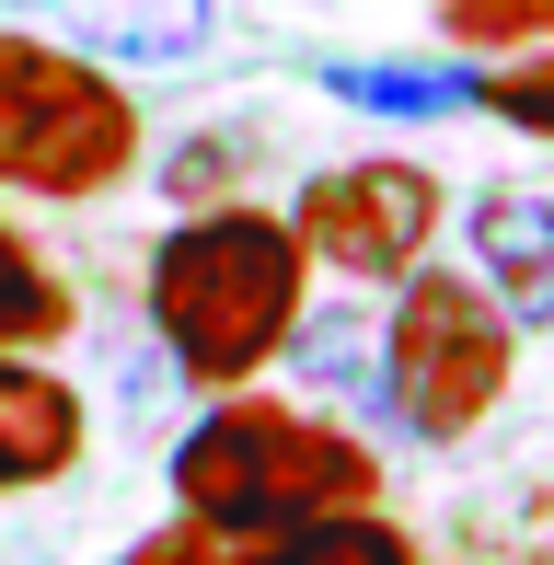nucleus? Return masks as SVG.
I'll list each match as a JSON object with an SVG mask.
<instances>
[{"mask_svg":"<svg viewBox=\"0 0 554 565\" xmlns=\"http://www.w3.org/2000/svg\"><path fill=\"white\" fill-rule=\"evenodd\" d=\"M473 105L509 116V127H532V139H554V58H543V46H532V58H509L497 82H473Z\"/></svg>","mask_w":554,"mask_h":565,"instance_id":"13","label":"nucleus"},{"mask_svg":"<svg viewBox=\"0 0 554 565\" xmlns=\"http://www.w3.org/2000/svg\"><path fill=\"white\" fill-rule=\"evenodd\" d=\"M543 554H554V484H543Z\"/></svg>","mask_w":554,"mask_h":565,"instance_id":"15","label":"nucleus"},{"mask_svg":"<svg viewBox=\"0 0 554 565\" xmlns=\"http://www.w3.org/2000/svg\"><path fill=\"white\" fill-rule=\"evenodd\" d=\"M82 450H93L82 381H58L46 358H12V347H0V497H46V484H70Z\"/></svg>","mask_w":554,"mask_h":565,"instance_id":"7","label":"nucleus"},{"mask_svg":"<svg viewBox=\"0 0 554 565\" xmlns=\"http://www.w3.org/2000/svg\"><path fill=\"white\" fill-rule=\"evenodd\" d=\"M520 381V323L462 266L393 277V312L370 323V416L405 450H462Z\"/></svg>","mask_w":554,"mask_h":565,"instance_id":"3","label":"nucleus"},{"mask_svg":"<svg viewBox=\"0 0 554 565\" xmlns=\"http://www.w3.org/2000/svg\"><path fill=\"white\" fill-rule=\"evenodd\" d=\"M139 312H150V347H162L173 381L243 393L289 358L300 312H312V254L277 209H185L150 243Z\"/></svg>","mask_w":554,"mask_h":565,"instance_id":"1","label":"nucleus"},{"mask_svg":"<svg viewBox=\"0 0 554 565\" xmlns=\"http://www.w3.org/2000/svg\"><path fill=\"white\" fill-rule=\"evenodd\" d=\"M439 12H450L462 46H520V58L554 35V0H439Z\"/></svg>","mask_w":554,"mask_h":565,"instance_id":"12","label":"nucleus"},{"mask_svg":"<svg viewBox=\"0 0 554 565\" xmlns=\"http://www.w3.org/2000/svg\"><path fill=\"white\" fill-rule=\"evenodd\" d=\"M93 70H196L220 46V0H12Z\"/></svg>","mask_w":554,"mask_h":565,"instance_id":"6","label":"nucleus"},{"mask_svg":"<svg viewBox=\"0 0 554 565\" xmlns=\"http://www.w3.org/2000/svg\"><path fill=\"white\" fill-rule=\"evenodd\" d=\"M312 82L335 105H359V116H473V70L462 58H323Z\"/></svg>","mask_w":554,"mask_h":565,"instance_id":"11","label":"nucleus"},{"mask_svg":"<svg viewBox=\"0 0 554 565\" xmlns=\"http://www.w3.org/2000/svg\"><path fill=\"white\" fill-rule=\"evenodd\" d=\"M462 231H473V289L509 323H554V185H486Z\"/></svg>","mask_w":554,"mask_h":565,"instance_id":"8","label":"nucleus"},{"mask_svg":"<svg viewBox=\"0 0 554 565\" xmlns=\"http://www.w3.org/2000/svg\"><path fill=\"white\" fill-rule=\"evenodd\" d=\"M220 565H427V543L393 508H335V520L266 531V543H220Z\"/></svg>","mask_w":554,"mask_h":565,"instance_id":"10","label":"nucleus"},{"mask_svg":"<svg viewBox=\"0 0 554 565\" xmlns=\"http://www.w3.org/2000/svg\"><path fill=\"white\" fill-rule=\"evenodd\" d=\"M450 196L439 173L405 162V150H370V162H323L312 185L289 196V231L300 254H312L323 277H347V289H393V277L427 266V243H439Z\"/></svg>","mask_w":554,"mask_h":565,"instance_id":"5","label":"nucleus"},{"mask_svg":"<svg viewBox=\"0 0 554 565\" xmlns=\"http://www.w3.org/2000/svg\"><path fill=\"white\" fill-rule=\"evenodd\" d=\"M116 565H220V543H209V531H185V520H162V531H139Z\"/></svg>","mask_w":554,"mask_h":565,"instance_id":"14","label":"nucleus"},{"mask_svg":"<svg viewBox=\"0 0 554 565\" xmlns=\"http://www.w3.org/2000/svg\"><path fill=\"white\" fill-rule=\"evenodd\" d=\"M82 335V289L58 277V254L35 243L23 220H0V347L12 358H46Z\"/></svg>","mask_w":554,"mask_h":565,"instance_id":"9","label":"nucleus"},{"mask_svg":"<svg viewBox=\"0 0 554 565\" xmlns=\"http://www.w3.org/2000/svg\"><path fill=\"white\" fill-rule=\"evenodd\" d=\"M139 173V105L128 82L82 58L58 35H12L0 23V196H116Z\"/></svg>","mask_w":554,"mask_h":565,"instance_id":"4","label":"nucleus"},{"mask_svg":"<svg viewBox=\"0 0 554 565\" xmlns=\"http://www.w3.org/2000/svg\"><path fill=\"white\" fill-rule=\"evenodd\" d=\"M173 484V520L209 531V543H266V531H300V520H335V508H382L393 473L359 427L312 416V404H277V393H220L209 416L173 439L162 461Z\"/></svg>","mask_w":554,"mask_h":565,"instance_id":"2","label":"nucleus"}]
</instances>
